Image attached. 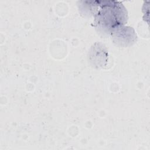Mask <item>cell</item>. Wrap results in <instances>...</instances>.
I'll return each mask as SVG.
<instances>
[{
  "label": "cell",
  "instance_id": "1",
  "mask_svg": "<svg viewBox=\"0 0 150 150\" xmlns=\"http://www.w3.org/2000/svg\"><path fill=\"white\" fill-rule=\"evenodd\" d=\"M127 21V14L124 7L117 4H105L100 6L95 16V22L101 28L111 30Z\"/></svg>",
  "mask_w": 150,
  "mask_h": 150
}]
</instances>
